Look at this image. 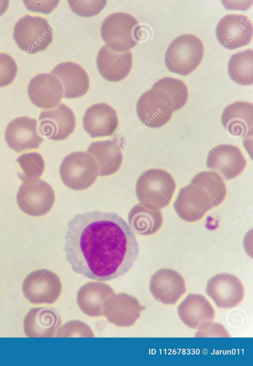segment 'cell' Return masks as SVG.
<instances>
[{"instance_id": "obj_1", "label": "cell", "mask_w": 253, "mask_h": 366, "mask_svg": "<svg viewBox=\"0 0 253 366\" xmlns=\"http://www.w3.org/2000/svg\"><path fill=\"white\" fill-rule=\"evenodd\" d=\"M64 240L65 257L73 270L98 281L125 275L139 253L134 232L115 213L76 214L67 224Z\"/></svg>"}, {"instance_id": "obj_18", "label": "cell", "mask_w": 253, "mask_h": 366, "mask_svg": "<svg viewBox=\"0 0 253 366\" xmlns=\"http://www.w3.org/2000/svg\"><path fill=\"white\" fill-rule=\"evenodd\" d=\"M83 127L92 138L112 135L117 130L118 118L115 110L105 103L94 104L85 111Z\"/></svg>"}, {"instance_id": "obj_7", "label": "cell", "mask_w": 253, "mask_h": 366, "mask_svg": "<svg viewBox=\"0 0 253 366\" xmlns=\"http://www.w3.org/2000/svg\"><path fill=\"white\" fill-rule=\"evenodd\" d=\"M22 182L16 195L19 208L25 214L33 217L48 213L53 207L55 199L50 185L40 179Z\"/></svg>"}, {"instance_id": "obj_35", "label": "cell", "mask_w": 253, "mask_h": 366, "mask_svg": "<svg viewBox=\"0 0 253 366\" xmlns=\"http://www.w3.org/2000/svg\"><path fill=\"white\" fill-rule=\"evenodd\" d=\"M27 9L30 11L49 14L58 5L59 0H23Z\"/></svg>"}, {"instance_id": "obj_16", "label": "cell", "mask_w": 253, "mask_h": 366, "mask_svg": "<svg viewBox=\"0 0 253 366\" xmlns=\"http://www.w3.org/2000/svg\"><path fill=\"white\" fill-rule=\"evenodd\" d=\"M30 101L42 109H51L59 104L63 90L58 79L51 73H41L34 76L28 86Z\"/></svg>"}, {"instance_id": "obj_22", "label": "cell", "mask_w": 253, "mask_h": 366, "mask_svg": "<svg viewBox=\"0 0 253 366\" xmlns=\"http://www.w3.org/2000/svg\"><path fill=\"white\" fill-rule=\"evenodd\" d=\"M51 74L60 81L63 90V96L75 98L84 95L89 87V77L79 64L73 62H64L57 65Z\"/></svg>"}, {"instance_id": "obj_9", "label": "cell", "mask_w": 253, "mask_h": 366, "mask_svg": "<svg viewBox=\"0 0 253 366\" xmlns=\"http://www.w3.org/2000/svg\"><path fill=\"white\" fill-rule=\"evenodd\" d=\"M173 206L178 216L188 222L200 220L216 207L206 190L191 183L180 188Z\"/></svg>"}, {"instance_id": "obj_24", "label": "cell", "mask_w": 253, "mask_h": 366, "mask_svg": "<svg viewBox=\"0 0 253 366\" xmlns=\"http://www.w3.org/2000/svg\"><path fill=\"white\" fill-rule=\"evenodd\" d=\"M58 312L49 307L34 308L24 320V331L28 337H53L60 326Z\"/></svg>"}, {"instance_id": "obj_32", "label": "cell", "mask_w": 253, "mask_h": 366, "mask_svg": "<svg viewBox=\"0 0 253 366\" xmlns=\"http://www.w3.org/2000/svg\"><path fill=\"white\" fill-rule=\"evenodd\" d=\"M93 332L89 326L79 320H71L60 326L56 337H93Z\"/></svg>"}, {"instance_id": "obj_6", "label": "cell", "mask_w": 253, "mask_h": 366, "mask_svg": "<svg viewBox=\"0 0 253 366\" xmlns=\"http://www.w3.org/2000/svg\"><path fill=\"white\" fill-rule=\"evenodd\" d=\"M13 37L21 50L32 54L45 50L53 41L52 28L47 20L30 15L17 21Z\"/></svg>"}, {"instance_id": "obj_19", "label": "cell", "mask_w": 253, "mask_h": 366, "mask_svg": "<svg viewBox=\"0 0 253 366\" xmlns=\"http://www.w3.org/2000/svg\"><path fill=\"white\" fill-rule=\"evenodd\" d=\"M181 320L189 327L201 329L215 317V311L210 302L203 295L189 294L177 308Z\"/></svg>"}, {"instance_id": "obj_2", "label": "cell", "mask_w": 253, "mask_h": 366, "mask_svg": "<svg viewBox=\"0 0 253 366\" xmlns=\"http://www.w3.org/2000/svg\"><path fill=\"white\" fill-rule=\"evenodd\" d=\"M175 188V182L169 172L153 168L139 177L135 192L140 203L149 208L160 209L169 204Z\"/></svg>"}, {"instance_id": "obj_5", "label": "cell", "mask_w": 253, "mask_h": 366, "mask_svg": "<svg viewBox=\"0 0 253 366\" xmlns=\"http://www.w3.org/2000/svg\"><path fill=\"white\" fill-rule=\"evenodd\" d=\"M138 22L132 15L116 12L108 16L101 27V37L110 49L117 52L129 50L137 44Z\"/></svg>"}, {"instance_id": "obj_26", "label": "cell", "mask_w": 253, "mask_h": 366, "mask_svg": "<svg viewBox=\"0 0 253 366\" xmlns=\"http://www.w3.org/2000/svg\"><path fill=\"white\" fill-rule=\"evenodd\" d=\"M87 152L96 161L98 175L108 176L117 172L123 162V155L120 146L111 140H98L92 142Z\"/></svg>"}, {"instance_id": "obj_4", "label": "cell", "mask_w": 253, "mask_h": 366, "mask_svg": "<svg viewBox=\"0 0 253 366\" xmlns=\"http://www.w3.org/2000/svg\"><path fill=\"white\" fill-rule=\"evenodd\" d=\"M59 175L63 183L77 191L89 187L98 176V167L93 157L88 152L75 151L62 161Z\"/></svg>"}, {"instance_id": "obj_25", "label": "cell", "mask_w": 253, "mask_h": 366, "mask_svg": "<svg viewBox=\"0 0 253 366\" xmlns=\"http://www.w3.org/2000/svg\"><path fill=\"white\" fill-rule=\"evenodd\" d=\"M136 108L141 122L151 128H158L166 125L170 120L173 113L152 89L140 96Z\"/></svg>"}, {"instance_id": "obj_11", "label": "cell", "mask_w": 253, "mask_h": 366, "mask_svg": "<svg viewBox=\"0 0 253 366\" xmlns=\"http://www.w3.org/2000/svg\"><path fill=\"white\" fill-rule=\"evenodd\" d=\"M253 24L245 15L227 14L218 22L216 35L222 46L234 49L248 45L253 37Z\"/></svg>"}, {"instance_id": "obj_17", "label": "cell", "mask_w": 253, "mask_h": 366, "mask_svg": "<svg viewBox=\"0 0 253 366\" xmlns=\"http://www.w3.org/2000/svg\"><path fill=\"white\" fill-rule=\"evenodd\" d=\"M116 294L109 285L102 282L90 281L79 289L77 303L85 315L92 318L102 317L104 309Z\"/></svg>"}, {"instance_id": "obj_31", "label": "cell", "mask_w": 253, "mask_h": 366, "mask_svg": "<svg viewBox=\"0 0 253 366\" xmlns=\"http://www.w3.org/2000/svg\"><path fill=\"white\" fill-rule=\"evenodd\" d=\"M16 161L22 170V173L19 176L22 181L27 179H39L44 171V159L37 152L23 153L17 158Z\"/></svg>"}, {"instance_id": "obj_30", "label": "cell", "mask_w": 253, "mask_h": 366, "mask_svg": "<svg viewBox=\"0 0 253 366\" xmlns=\"http://www.w3.org/2000/svg\"><path fill=\"white\" fill-rule=\"evenodd\" d=\"M191 184L203 188L209 194L215 206L220 204L226 195V187L222 178L213 171H202L191 180Z\"/></svg>"}, {"instance_id": "obj_21", "label": "cell", "mask_w": 253, "mask_h": 366, "mask_svg": "<svg viewBox=\"0 0 253 366\" xmlns=\"http://www.w3.org/2000/svg\"><path fill=\"white\" fill-rule=\"evenodd\" d=\"M144 308L134 297L116 294L103 311L108 321L119 327H129L139 319Z\"/></svg>"}, {"instance_id": "obj_27", "label": "cell", "mask_w": 253, "mask_h": 366, "mask_svg": "<svg viewBox=\"0 0 253 366\" xmlns=\"http://www.w3.org/2000/svg\"><path fill=\"white\" fill-rule=\"evenodd\" d=\"M151 89L173 112L182 108L188 98L186 84L178 79L166 77L156 81Z\"/></svg>"}, {"instance_id": "obj_29", "label": "cell", "mask_w": 253, "mask_h": 366, "mask_svg": "<svg viewBox=\"0 0 253 366\" xmlns=\"http://www.w3.org/2000/svg\"><path fill=\"white\" fill-rule=\"evenodd\" d=\"M228 72L231 79L243 86L253 84V50L248 49L232 55L229 61Z\"/></svg>"}, {"instance_id": "obj_15", "label": "cell", "mask_w": 253, "mask_h": 366, "mask_svg": "<svg viewBox=\"0 0 253 366\" xmlns=\"http://www.w3.org/2000/svg\"><path fill=\"white\" fill-rule=\"evenodd\" d=\"M149 289L154 298L160 303L173 305L186 292V286L182 275L174 270L162 269L151 276Z\"/></svg>"}, {"instance_id": "obj_33", "label": "cell", "mask_w": 253, "mask_h": 366, "mask_svg": "<svg viewBox=\"0 0 253 366\" xmlns=\"http://www.w3.org/2000/svg\"><path fill=\"white\" fill-rule=\"evenodd\" d=\"M71 10L77 15L92 17L99 14L106 5V0H67Z\"/></svg>"}, {"instance_id": "obj_23", "label": "cell", "mask_w": 253, "mask_h": 366, "mask_svg": "<svg viewBox=\"0 0 253 366\" xmlns=\"http://www.w3.org/2000/svg\"><path fill=\"white\" fill-rule=\"evenodd\" d=\"M224 129L235 137L244 138L253 137V105L246 101H237L228 105L221 115Z\"/></svg>"}, {"instance_id": "obj_10", "label": "cell", "mask_w": 253, "mask_h": 366, "mask_svg": "<svg viewBox=\"0 0 253 366\" xmlns=\"http://www.w3.org/2000/svg\"><path fill=\"white\" fill-rule=\"evenodd\" d=\"M38 120L41 135L55 141L65 139L74 132L76 126L73 111L63 103L53 109L42 111Z\"/></svg>"}, {"instance_id": "obj_14", "label": "cell", "mask_w": 253, "mask_h": 366, "mask_svg": "<svg viewBox=\"0 0 253 366\" xmlns=\"http://www.w3.org/2000/svg\"><path fill=\"white\" fill-rule=\"evenodd\" d=\"M206 292L216 305L221 309L237 307L244 297V286L235 275L221 273L215 274L208 281Z\"/></svg>"}, {"instance_id": "obj_28", "label": "cell", "mask_w": 253, "mask_h": 366, "mask_svg": "<svg viewBox=\"0 0 253 366\" xmlns=\"http://www.w3.org/2000/svg\"><path fill=\"white\" fill-rule=\"evenodd\" d=\"M128 221L134 232L149 235L159 230L163 225V217L160 209L149 208L138 203L129 211Z\"/></svg>"}, {"instance_id": "obj_13", "label": "cell", "mask_w": 253, "mask_h": 366, "mask_svg": "<svg viewBox=\"0 0 253 366\" xmlns=\"http://www.w3.org/2000/svg\"><path fill=\"white\" fill-rule=\"evenodd\" d=\"M206 164L210 170L218 174L222 179L229 180L241 174L247 161L238 147L223 144L210 151Z\"/></svg>"}, {"instance_id": "obj_20", "label": "cell", "mask_w": 253, "mask_h": 366, "mask_svg": "<svg viewBox=\"0 0 253 366\" xmlns=\"http://www.w3.org/2000/svg\"><path fill=\"white\" fill-rule=\"evenodd\" d=\"M96 62L100 74L105 79L118 82L124 79L130 72L132 56L129 50L117 52L104 45L98 52Z\"/></svg>"}, {"instance_id": "obj_34", "label": "cell", "mask_w": 253, "mask_h": 366, "mask_svg": "<svg viewBox=\"0 0 253 366\" xmlns=\"http://www.w3.org/2000/svg\"><path fill=\"white\" fill-rule=\"evenodd\" d=\"M17 72V66L14 59L9 54L0 53V88L12 83Z\"/></svg>"}, {"instance_id": "obj_12", "label": "cell", "mask_w": 253, "mask_h": 366, "mask_svg": "<svg viewBox=\"0 0 253 366\" xmlns=\"http://www.w3.org/2000/svg\"><path fill=\"white\" fill-rule=\"evenodd\" d=\"M40 134L36 119L20 116L7 124L4 138L10 148L20 153L38 148L44 139Z\"/></svg>"}, {"instance_id": "obj_8", "label": "cell", "mask_w": 253, "mask_h": 366, "mask_svg": "<svg viewBox=\"0 0 253 366\" xmlns=\"http://www.w3.org/2000/svg\"><path fill=\"white\" fill-rule=\"evenodd\" d=\"M62 283L59 276L45 269L30 273L22 283V292L26 299L34 304H52L60 297Z\"/></svg>"}, {"instance_id": "obj_36", "label": "cell", "mask_w": 253, "mask_h": 366, "mask_svg": "<svg viewBox=\"0 0 253 366\" xmlns=\"http://www.w3.org/2000/svg\"><path fill=\"white\" fill-rule=\"evenodd\" d=\"M9 5V0H0V16L7 10Z\"/></svg>"}, {"instance_id": "obj_3", "label": "cell", "mask_w": 253, "mask_h": 366, "mask_svg": "<svg viewBox=\"0 0 253 366\" xmlns=\"http://www.w3.org/2000/svg\"><path fill=\"white\" fill-rule=\"evenodd\" d=\"M204 52L200 39L192 34H183L169 45L165 55V64L170 72L186 76L199 66Z\"/></svg>"}]
</instances>
